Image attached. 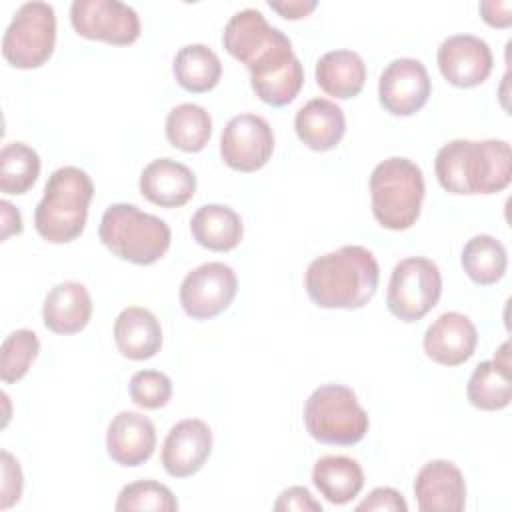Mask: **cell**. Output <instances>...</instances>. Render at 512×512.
<instances>
[{"instance_id":"obj_1","label":"cell","mask_w":512,"mask_h":512,"mask_svg":"<svg viewBox=\"0 0 512 512\" xmlns=\"http://www.w3.org/2000/svg\"><path fill=\"white\" fill-rule=\"evenodd\" d=\"M380 282V266L372 250L346 244L314 258L304 272V288L318 308L358 310L366 306Z\"/></svg>"},{"instance_id":"obj_6","label":"cell","mask_w":512,"mask_h":512,"mask_svg":"<svg viewBox=\"0 0 512 512\" xmlns=\"http://www.w3.org/2000/svg\"><path fill=\"white\" fill-rule=\"evenodd\" d=\"M222 44L232 58L248 68L250 78L264 76L296 58L290 38L268 24L256 8H244L230 16L222 32Z\"/></svg>"},{"instance_id":"obj_22","label":"cell","mask_w":512,"mask_h":512,"mask_svg":"<svg viewBox=\"0 0 512 512\" xmlns=\"http://www.w3.org/2000/svg\"><path fill=\"white\" fill-rule=\"evenodd\" d=\"M114 342L124 358L148 360L162 348V326L148 308L128 306L114 320Z\"/></svg>"},{"instance_id":"obj_2","label":"cell","mask_w":512,"mask_h":512,"mask_svg":"<svg viewBox=\"0 0 512 512\" xmlns=\"http://www.w3.org/2000/svg\"><path fill=\"white\" fill-rule=\"evenodd\" d=\"M440 186L450 194H496L512 180V154L506 140H464L446 142L434 158Z\"/></svg>"},{"instance_id":"obj_3","label":"cell","mask_w":512,"mask_h":512,"mask_svg":"<svg viewBox=\"0 0 512 512\" xmlns=\"http://www.w3.org/2000/svg\"><path fill=\"white\" fill-rule=\"evenodd\" d=\"M94 196V182L78 166L56 168L44 186V194L34 210V228L50 244L76 240L88 220V206Z\"/></svg>"},{"instance_id":"obj_33","label":"cell","mask_w":512,"mask_h":512,"mask_svg":"<svg viewBox=\"0 0 512 512\" xmlns=\"http://www.w3.org/2000/svg\"><path fill=\"white\" fill-rule=\"evenodd\" d=\"M130 400L146 410H158L172 398V380L160 370H138L128 382Z\"/></svg>"},{"instance_id":"obj_14","label":"cell","mask_w":512,"mask_h":512,"mask_svg":"<svg viewBox=\"0 0 512 512\" xmlns=\"http://www.w3.org/2000/svg\"><path fill=\"white\" fill-rule=\"evenodd\" d=\"M436 60L444 80L456 88L480 86L494 66L488 42L474 34H452L442 40Z\"/></svg>"},{"instance_id":"obj_38","label":"cell","mask_w":512,"mask_h":512,"mask_svg":"<svg viewBox=\"0 0 512 512\" xmlns=\"http://www.w3.org/2000/svg\"><path fill=\"white\" fill-rule=\"evenodd\" d=\"M268 6L286 20H298L308 16L318 6V2L316 0H280V2L270 0Z\"/></svg>"},{"instance_id":"obj_19","label":"cell","mask_w":512,"mask_h":512,"mask_svg":"<svg viewBox=\"0 0 512 512\" xmlns=\"http://www.w3.org/2000/svg\"><path fill=\"white\" fill-rule=\"evenodd\" d=\"M140 194L160 208H180L196 194L194 172L172 158H156L140 174Z\"/></svg>"},{"instance_id":"obj_9","label":"cell","mask_w":512,"mask_h":512,"mask_svg":"<svg viewBox=\"0 0 512 512\" xmlns=\"http://www.w3.org/2000/svg\"><path fill=\"white\" fill-rule=\"evenodd\" d=\"M442 274L436 262L424 256L402 258L390 274L386 306L402 322L422 320L440 300Z\"/></svg>"},{"instance_id":"obj_26","label":"cell","mask_w":512,"mask_h":512,"mask_svg":"<svg viewBox=\"0 0 512 512\" xmlns=\"http://www.w3.org/2000/svg\"><path fill=\"white\" fill-rule=\"evenodd\" d=\"M312 484L330 504L344 506L364 488L362 466L348 456H322L312 468Z\"/></svg>"},{"instance_id":"obj_16","label":"cell","mask_w":512,"mask_h":512,"mask_svg":"<svg viewBox=\"0 0 512 512\" xmlns=\"http://www.w3.org/2000/svg\"><path fill=\"white\" fill-rule=\"evenodd\" d=\"M414 496L422 512H460L466 506L464 474L450 460H430L414 478Z\"/></svg>"},{"instance_id":"obj_15","label":"cell","mask_w":512,"mask_h":512,"mask_svg":"<svg viewBox=\"0 0 512 512\" xmlns=\"http://www.w3.org/2000/svg\"><path fill=\"white\" fill-rule=\"evenodd\" d=\"M212 452V430L200 418L176 422L162 444V466L172 478H188L196 474Z\"/></svg>"},{"instance_id":"obj_17","label":"cell","mask_w":512,"mask_h":512,"mask_svg":"<svg viewBox=\"0 0 512 512\" xmlns=\"http://www.w3.org/2000/svg\"><path fill=\"white\" fill-rule=\"evenodd\" d=\"M478 332L474 322L462 312L440 314L424 332L426 356L442 366H460L474 354Z\"/></svg>"},{"instance_id":"obj_32","label":"cell","mask_w":512,"mask_h":512,"mask_svg":"<svg viewBox=\"0 0 512 512\" xmlns=\"http://www.w3.org/2000/svg\"><path fill=\"white\" fill-rule=\"evenodd\" d=\"M118 512L132 510H154V512H174L178 510V500L172 490L156 480H136L126 484L114 504Z\"/></svg>"},{"instance_id":"obj_21","label":"cell","mask_w":512,"mask_h":512,"mask_svg":"<svg viewBox=\"0 0 512 512\" xmlns=\"http://www.w3.org/2000/svg\"><path fill=\"white\" fill-rule=\"evenodd\" d=\"M294 130L306 148L328 152L344 138L346 116L336 102L328 98H312L296 112Z\"/></svg>"},{"instance_id":"obj_4","label":"cell","mask_w":512,"mask_h":512,"mask_svg":"<svg viewBox=\"0 0 512 512\" xmlns=\"http://www.w3.org/2000/svg\"><path fill=\"white\" fill-rule=\"evenodd\" d=\"M100 242L120 260L150 266L170 248V226L134 204L118 202L104 210L98 226Z\"/></svg>"},{"instance_id":"obj_20","label":"cell","mask_w":512,"mask_h":512,"mask_svg":"<svg viewBox=\"0 0 512 512\" xmlns=\"http://www.w3.org/2000/svg\"><path fill=\"white\" fill-rule=\"evenodd\" d=\"M92 318V298L84 284L66 280L56 284L44 298L42 320L44 326L62 336L82 332Z\"/></svg>"},{"instance_id":"obj_10","label":"cell","mask_w":512,"mask_h":512,"mask_svg":"<svg viewBox=\"0 0 512 512\" xmlns=\"http://www.w3.org/2000/svg\"><path fill=\"white\" fill-rule=\"evenodd\" d=\"M70 24L78 36L114 46L136 42L142 30L138 12L120 0H74Z\"/></svg>"},{"instance_id":"obj_37","label":"cell","mask_w":512,"mask_h":512,"mask_svg":"<svg viewBox=\"0 0 512 512\" xmlns=\"http://www.w3.org/2000/svg\"><path fill=\"white\" fill-rule=\"evenodd\" d=\"M482 20L494 28H508L512 24V4L508 0H486L478 4Z\"/></svg>"},{"instance_id":"obj_7","label":"cell","mask_w":512,"mask_h":512,"mask_svg":"<svg viewBox=\"0 0 512 512\" xmlns=\"http://www.w3.org/2000/svg\"><path fill=\"white\" fill-rule=\"evenodd\" d=\"M304 426L320 444L354 446L370 426L368 412L344 384H322L304 402Z\"/></svg>"},{"instance_id":"obj_18","label":"cell","mask_w":512,"mask_h":512,"mask_svg":"<svg viewBox=\"0 0 512 512\" xmlns=\"http://www.w3.org/2000/svg\"><path fill=\"white\" fill-rule=\"evenodd\" d=\"M156 448V428L152 420L140 412H118L106 430L108 456L126 468L140 466L150 460Z\"/></svg>"},{"instance_id":"obj_35","label":"cell","mask_w":512,"mask_h":512,"mask_svg":"<svg viewBox=\"0 0 512 512\" xmlns=\"http://www.w3.org/2000/svg\"><path fill=\"white\" fill-rule=\"evenodd\" d=\"M408 512V504L404 496L390 488L378 486L374 488L360 504H356V512Z\"/></svg>"},{"instance_id":"obj_25","label":"cell","mask_w":512,"mask_h":512,"mask_svg":"<svg viewBox=\"0 0 512 512\" xmlns=\"http://www.w3.org/2000/svg\"><path fill=\"white\" fill-rule=\"evenodd\" d=\"M190 232L196 244L212 252L234 250L242 236L244 226L236 210L224 204H204L190 218Z\"/></svg>"},{"instance_id":"obj_23","label":"cell","mask_w":512,"mask_h":512,"mask_svg":"<svg viewBox=\"0 0 512 512\" xmlns=\"http://www.w3.org/2000/svg\"><path fill=\"white\" fill-rule=\"evenodd\" d=\"M508 342H504L494 360L480 362L468 378L466 396L468 402L486 412L502 410L512 400V384H510V358H508Z\"/></svg>"},{"instance_id":"obj_29","label":"cell","mask_w":512,"mask_h":512,"mask_svg":"<svg viewBox=\"0 0 512 512\" xmlns=\"http://www.w3.org/2000/svg\"><path fill=\"white\" fill-rule=\"evenodd\" d=\"M460 264L472 282L480 286H490L504 276L508 266V254L504 244L494 236L476 234L464 244Z\"/></svg>"},{"instance_id":"obj_27","label":"cell","mask_w":512,"mask_h":512,"mask_svg":"<svg viewBox=\"0 0 512 512\" xmlns=\"http://www.w3.org/2000/svg\"><path fill=\"white\" fill-rule=\"evenodd\" d=\"M172 72L180 88L192 94H202L218 86L222 78V62L206 44H186L176 52Z\"/></svg>"},{"instance_id":"obj_5","label":"cell","mask_w":512,"mask_h":512,"mask_svg":"<svg viewBox=\"0 0 512 512\" xmlns=\"http://www.w3.org/2000/svg\"><path fill=\"white\" fill-rule=\"evenodd\" d=\"M424 192V174L408 158L390 156L376 164L370 174L372 214L382 228H412L420 218Z\"/></svg>"},{"instance_id":"obj_30","label":"cell","mask_w":512,"mask_h":512,"mask_svg":"<svg viewBox=\"0 0 512 512\" xmlns=\"http://www.w3.org/2000/svg\"><path fill=\"white\" fill-rule=\"evenodd\" d=\"M40 176V156L24 142H8L0 150V190L26 194Z\"/></svg>"},{"instance_id":"obj_8","label":"cell","mask_w":512,"mask_h":512,"mask_svg":"<svg viewBox=\"0 0 512 512\" xmlns=\"http://www.w3.org/2000/svg\"><path fill=\"white\" fill-rule=\"evenodd\" d=\"M56 46V12L52 4L32 0L18 6L2 36L4 60L20 70L46 64Z\"/></svg>"},{"instance_id":"obj_13","label":"cell","mask_w":512,"mask_h":512,"mask_svg":"<svg viewBox=\"0 0 512 512\" xmlns=\"http://www.w3.org/2000/svg\"><path fill=\"white\" fill-rule=\"evenodd\" d=\"M432 94L426 66L418 58H394L380 74L378 100L392 116H412L420 112Z\"/></svg>"},{"instance_id":"obj_36","label":"cell","mask_w":512,"mask_h":512,"mask_svg":"<svg viewBox=\"0 0 512 512\" xmlns=\"http://www.w3.org/2000/svg\"><path fill=\"white\" fill-rule=\"evenodd\" d=\"M276 512H322V504L314 500L306 486H290L280 492L274 502Z\"/></svg>"},{"instance_id":"obj_39","label":"cell","mask_w":512,"mask_h":512,"mask_svg":"<svg viewBox=\"0 0 512 512\" xmlns=\"http://www.w3.org/2000/svg\"><path fill=\"white\" fill-rule=\"evenodd\" d=\"M0 220H2V224H0L2 226V232H0L2 240H8L14 234H22V230H24L22 214L8 200H0Z\"/></svg>"},{"instance_id":"obj_24","label":"cell","mask_w":512,"mask_h":512,"mask_svg":"<svg viewBox=\"0 0 512 512\" xmlns=\"http://www.w3.org/2000/svg\"><path fill=\"white\" fill-rule=\"evenodd\" d=\"M316 84L336 100H348L362 92L366 82V64L354 50H330L316 62Z\"/></svg>"},{"instance_id":"obj_34","label":"cell","mask_w":512,"mask_h":512,"mask_svg":"<svg viewBox=\"0 0 512 512\" xmlns=\"http://www.w3.org/2000/svg\"><path fill=\"white\" fill-rule=\"evenodd\" d=\"M0 464H2V488H0V508L6 510L12 504L20 502L22 488H24V478H22V468L18 460L8 452L2 450L0 454Z\"/></svg>"},{"instance_id":"obj_31","label":"cell","mask_w":512,"mask_h":512,"mask_svg":"<svg viewBox=\"0 0 512 512\" xmlns=\"http://www.w3.org/2000/svg\"><path fill=\"white\" fill-rule=\"evenodd\" d=\"M40 352V340L36 332L28 328H18L10 332L2 340L0 348V378L4 384H14L22 380L32 362L36 360Z\"/></svg>"},{"instance_id":"obj_11","label":"cell","mask_w":512,"mask_h":512,"mask_svg":"<svg viewBox=\"0 0 512 512\" xmlns=\"http://www.w3.org/2000/svg\"><path fill=\"white\" fill-rule=\"evenodd\" d=\"M238 292L236 272L224 262H204L188 272L180 284V306L194 320L222 314Z\"/></svg>"},{"instance_id":"obj_12","label":"cell","mask_w":512,"mask_h":512,"mask_svg":"<svg viewBox=\"0 0 512 512\" xmlns=\"http://www.w3.org/2000/svg\"><path fill=\"white\" fill-rule=\"evenodd\" d=\"M274 152V132L258 114H238L228 120L220 136L224 164L238 172H256L268 164Z\"/></svg>"},{"instance_id":"obj_28","label":"cell","mask_w":512,"mask_h":512,"mask_svg":"<svg viewBox=\"0 0 512 512\" xmlns=\"http://www.w3.org/2000/svg\"><path fill=\"white\" fill-rule=\"evenodd\" d=\"M212 136L210 112L194 102L174 106L166 116V140L188 154L206 148Z\"/></svg>"}]
</instances>
